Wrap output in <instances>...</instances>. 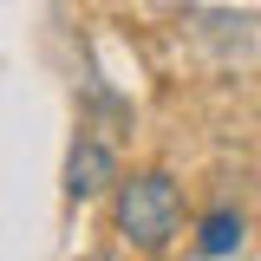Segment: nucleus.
Masks as SVG:
<instances>
[{
  "mask_svg": "<svg viewBox=\"0 0 261 261\" xmlns=\"http://www.w3.org/2000/svg\"><path fill=\"white\" fill-rule=\"evenodd\" d=\"M124 176H118V157H111V144L105 137H72V150H65V196L72 202H92V196L118 190Z\"/></svg>",
  "mask_w": 261,
  "mask_h": 261,
  "instance_id": "f03ea898",
  "label": "nucleus"
},
{
  "mask_svg": "<svg viewBox=\"0 0 261 261\" xmlns=\"http://www.w3.org/2000/svg\"><path fill=\"white\" fill-rule=\"evenodd\" d=\"M235 248H242V216L235 209H209L196 222V255L216 261V255H235Z\"/></svg>",
  "mask_w": 261,
  "mask_h": 261,
  "instance_id": "7ed1b4c3",
  "label": "nucleus"
},
{
  "mask_svg": "<svg viewBox=\"0 0 261 261\" xmlns=\"http://www.w3.org/2000/svg\"><path fill=\"white\" fill-rule=\"evenodd\" d=\"M111 228L124 235L137 255H163L183 228V190L163 176V170H137L118 183L111 196Z\"/></svg>",
  "mask_w": 261,
  "mask_h": 261,
  "instance_id": "f257e3e1",
  "label": "nucleus"
}]
</instances>
